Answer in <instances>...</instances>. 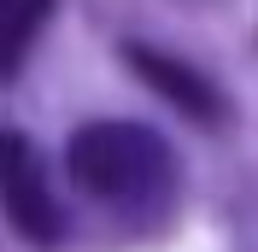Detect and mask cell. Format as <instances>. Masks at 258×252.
Here are the masks:
<instances>
[{
    "label": "cell",
    "instance_id": "cell-1",
    "mask_svg": "<svg viewBox=\"0 0 258 252\" xmlns=\"http://www.w3.org/2000/svg\"><path fill=\"white\" fill-rule=\"evenodd\" d=\"M64 170L82 194L123 205V211H141V205L153 211L176 188V153L164 147V135H153L147 123H123V117L82 123L64 147Z\"/></svg>",
    "mask_w": 258,
    "mask_h": 252
},
{
    "label": "cell",
    "instance_id": "cell-2",
    "mask_svg": "<svg viewBox=\"0 0 258 252\" xmlns=\"http://www.w3.org/2000/svg\"><path fill=\"white\" fill-rule=\"evenodd\" d=\"M0 211L30 246H53L64 235V211L53 200L47 164L18 129H0Z\"/></svg>",
    "mask_w": 258,
    "mask_h": 252
},
{
    "label": "cell",
    "instance_id": "cell-3",
    "mask_svg": "<svg viewBox=\"0 0 258 252\" xmlns=\"http://www.w3.org/2000/svg\"><path fill=\"white\" fill-rule=\"evenodd\" d=\"M123 59L135 65V77H141L147 88H159L176 111H188L194 123H223V117H229L223 94H217V88H211L194 65L170 59V53H159V47H123Z\"/></svg>",
    "mask_w": 258,
    "mask_h": 252
},
{
    "label": "cell",
    "instance_id": "cell-4",
    "mask_svg": "<svg viewBox=\"0 0 258 252\" xmlns=\"http://www.w3.org/2000/svg\"><path fill=\"white\" fill-rule=\"evenodd\" d=\"M47 12H53V0H0V82L18 77V65L30 59Z\"/></svg>",
    "mask_w": 258,
    "mask_h": 252
}]
</instances>
